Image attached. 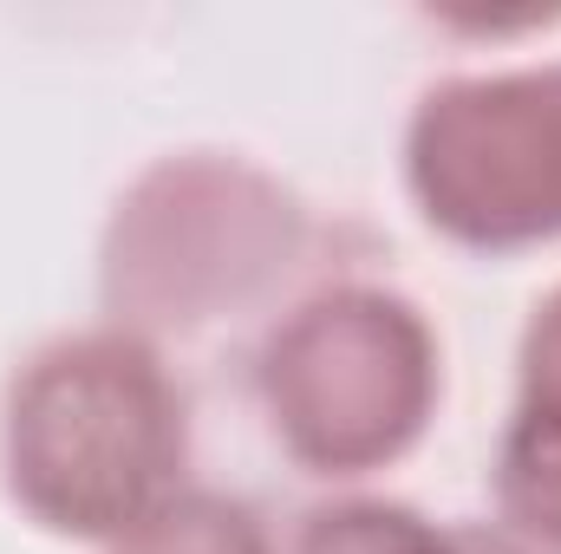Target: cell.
Returning a JSON list of instances; mask_svg holds the SVG:
<instances>
[{"label":"cell","mask_w":561,"mask_h":554,"mask_svg":"<svg viewBox=\"0 0 561 554\" xmlns=\"http://www.w3.org/2000/svg\"><path fill=\"white\" fill-rule=\"evenodd\" d=\"M190 476V399L163 353L125 333L46 339L0 399V483L46 535L125 542Z\"/></svg>","instance_id":"6da1fadb"},{"label":"cell","mask_w":561,"mask_h":554,"mask_svg":"<svg viewBox=\"0 0 561 554\" xmlns=\"http://www.w3.org/2000/svg\"><path fill=\"white\" fill-rule=\"evenodd\" d=\"M307 203L249 157L176 150L131 176L105 222L99 293L125 333H203L262 307L307 262Z\"/></svg>","instance_id":"7a4b0ae2"},{"label":"cell","mask_w":561,"mask_h":554,"mask_svg":"<svg viewBox=\"0 0 561 554\" xmlns=\"http://www.w3.org/2000/svg\"><path fill=\"white\" fill-rule=\"evenodd\" d=\"M255 399L307 476L353 483L419 450L444 399V353L419 300L379 280H333L262 333Z\"/></svg>","instance_id":"3957f363"},{"label":"cell","mask_w":561,"mask_h":554,"mask_svg":"<svg viewBox=\"0 0 561 554\" xmlns=\"http://www.w3.org/2000/svg\"><path fill=\"white\" fill-rule=\"evenodd\" d=\"M405 189L457 249L561 242V59L437 79L405 125Z\"/></svg>","instance_id":"277c9868"},{"label":"cell","mask_w":561,"mask_h":554,"mask_svg":"<svg viewBox=\"0 0 561 554\" xmlns=\"http://www.w3.org/2000/svg\"><path fill=\"white\" fill-rule=\"evenodd\" d=\"M490 489H496V529H510L516 542L542 554H561V417L516 412L496 437V463H490Z\"/></svg>","instance_id":"5b68a950"},{"label":"cell","mask_w":561,"mask_h":554,"mask_svg":"<svg viewBox=\"0 0 561 554\" xmlns=\"http://www.w3.org/2000/svg\"><path fill=\"white\" fill-rule=\"evenodd\" d=\"M287 554H457V529L392 496H333L300 516Z\"/></svg>","instance_id":"8992f818"},{"label":"cell","mask_w":561,"mask_h":554,"mask_svg":"<svg viewBox=\"0 0 561 554\" xmlns=\"http://www.w3.org/2000/svg\"><path fill=\"white\" fill-rule=\"evenodd\" d=\"M112 554H280V549L268 542V529L249 503L216 496V489H183L144 529L112 542Z\"/></svg>","instance_id":"52a82bcc"},{"label":"cell","mask_w":561,"mask_h":554,"mask_svg":"<svg viewBox=\"0 0 561 554\" xmlns=\"http://www.w3.org/2000/svg\"><path fill=\"white\" fill-rule=\"evenodd\" d=\"M516 412L561 417V280L536 300L516 346Z\"/></svg>","instance_id":"ba28073f"},{"label":"cell","mask_w":561,"mask_h":554,"mask_svg":"<svg viewBox=\"0 0 561 554\" xmlns=\"http://www.w3.org/2000/svg\"><path fill=\"white\" fill-rule=\"evenodd\" d=\"M450 529H457V554H542L529 542H516L510 529H496V522H450Z\"/></svg>","instance_id":"9c48e42d"}]
</instances>
